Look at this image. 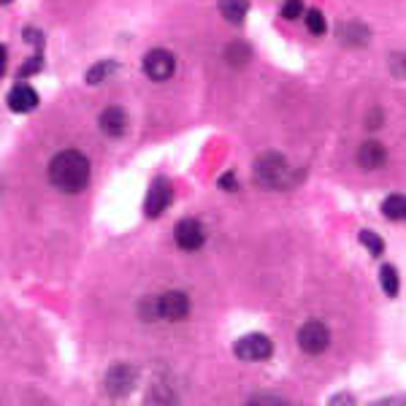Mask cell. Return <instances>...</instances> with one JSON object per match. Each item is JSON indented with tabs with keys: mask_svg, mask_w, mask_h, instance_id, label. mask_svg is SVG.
Returning a JSON list of instances; mask_svg holds the SVG:
<instances>
[{
	"mask_svg": "<svg viewBox=\"0 0 406 406\" xmlns=\"http://www.w3.org/2000/svg\"><path fill=\"white\" fill-rule=\"evenodd\" d=\"M174 238H176L179 250L195 252V250L203 247L206 233H203V225H201L198 220H182L179 225H176V230H174Z\"/></svg>",
	"mask_w": 406,
	"mask_h": 406,
	"instance_id": "obj_9",
	"label": "cell"
},
{
	"mask_svg": "<svg viewBox=\"0 0 406 406\" xmlns=\"http://www.w3.org/2000/svg\"><path fill=\"white\" fill-rule=\"evenodd\" d=\"M25 41H30L33 46H38V49H41V46H43V33H41V30H36V28H28V30H25Z\"/></svg>",
	"mask_w": 406,
	"mask_h": 406,
	"instance_id": "obj_25",
	"label": "cell"
},
{
	"mask_svg": "<svg viewBox=\"0 0 406 406\" xmlns=\"http://www.w3.org/2000/svg\"><path fill=\"white\" fill-rule=\"evenodd\" d=\"M382 122V111L376 109V111H371V119H369V128H376Z\"/></svg>",
	"mask_w": 406,
	"mask_h": 406,
	"instance_id": "obj_30",
	"label": "cell"
},
{
	"mask_svg": "<svg viewBox=\"0 0 406 406\" xmlns=\"http://www.w3.org/2000/svg\"><path fill=\"white\" fill-rule=\"evenodd\" d=\"M49 182L60 192H81L90 185V160L79 149H63L49 163Z\"/></svg>",
	"mask_w": 406,
	"mask_h": 406,
	"instance_id": "obj_1",
	"label": "cell"
},
{
	"mask_svg": "<svg viewBox=\"0 0 406 406\" xmlns=\"http://www.w3.org/2000/svg\"><path fill=\"white\" fill-rule=\"evenodd\" d=\"M374 406H404V398H385V401H376Z\"/></svg>",
	"mask_w": 406,
	"mask_h": 406,
	"instance_id": "obj_29",
	"label": "cell"
},
{
	"mask_svg": "<svg viewBox=\"0 0 406 406\" xmlns=\"http://www.w3.org/2000/svg\"><path fill=\"white\" fill-rule=\"evenodd\" d=\"M174 71H176V57L168 49H152L144 57V74L152 81H165L174 76Z\"/></svg>",
	"mask_w": 406,
	"mask_h": 406,
	"instance_id": "obj_5",
	"label": "cell"
},
{
	"mask_svg": "<svg viewBox=\"0 0 406 406\" xmlns=\"http://www.w3.org/2000/svg\"><path fill=\"white\" fill-rule=\"evenodd\" d=\"M301 11H303V0H285V6H282V17L285 19H298Z\"/></svg>",
	"mask_w": 406,
	"mask_h": 406,
	"instance_id": "obj_23",
	"label": "cell"
},
{
	"mask_svg": "<svg viewBox=\"0 0 406 406\" xmlns=\"http://www.w3.org/2000/svg\"><path fill=\"white\" fill-rule=\"evenodd\" d=\"M328 344H331V331H328L323 323H317V320L306 323V325L298 331V347H301L303 352H309V355L325 352Z\"/></svg>",
	"mask_w": 406,
	"mask_h": 406,
	"instance_id": "obj_4",
	"label": "cell"
},
{
	"mask_svg": "<svg viewBox=\"0 0 406 406\" xmlns=\"http://www.w3.org/2000/svg\"><path fill=\"white\" fill-rule=\"evenodd\" d=\"M331 406H352V396H336Z\"/></svg>",
	"mask_w": 406,
	"mask_h": 406,
	"instance_id": "obj_28",
	"label": "cell"
},
{
	"mask_svg": "<svg viewBox=\"0 0 406 406\" xmlns=\"http://www.w3.org/2000/svg\"><path fill=\"white\" fill-rule=\"evenodd\" d=\"M220 187L222 190H227V192H233V190H238V182H236V176H233V174H222Z\"/></svg>",
	"mask_w": 406,
	"mask_h": 406,
	"instance_id": "obj_26",
	"label": "cell"
},
{
	"mask_svg": "<svg viewBox=\"0 0 406 406\" xmlns=\"http://www.w3.org/2000/svg\"><path fill=\"white\" fill-rule=\"evenodd\" d=\"M6 68H8V52H6V46L0 43V76L6 74Z\"/></svg>",
	"mask_w": 406,
	"mask_h": 406,
	"instance_id": "obj_27",
	"label": "cell"
},
{
	"mask_svg": "<svg viewBox=\"0 0 406 406\" xmlns=\"http://www.w3.org/2000/svg\"><path fill=\"white\" fill-rule=\"evenodd\" d=\"M385 160H387V149L382 147L379 141H374V139H369L366 144H361V149H358V165L366 168V171H374V168L385 165Z\"/></svg>",
	"mask_w": 406,
	"mask_h": 406,
	"instance_id": "obj_12",
	"label": "cell"
},
{
	"mask_svg": "<svg viewBox=\"0 0 406 406\" xmlns=\"http://www.w3.org/2000/svg\"><path fill=\"white\" fill-rule=\"evenodd\" d=\"M233 352H236V358H241V361H247V363H258V361H268V358H271L274 347H271V338H268V336H263V333H250V336H244V338L236 341Z\"/></svg>",
	"mask_w": 406,
	"mask_h": 406,
	"instance_id": "obj_3",
	"label": "cell"
},
{
	"mask_svg": "<svg viewBox=\"0 0 406 406\" xmlns=\"http://www.w3.org/2000/svg\"><path fill=\"white\" fill-rule=\"evenodd\" d=\"M338 38H341L347 46H352V49H358V46H366V43H369V28H366V25H361V22L341 25Z\"/></svg>",
	"mask_w": 406,
	"mask_h": 406,
	"instance_id": "obj_13",
	"label": "cell"
},
{
	"mask_svg": "<svg viewBox=\"0 0 406 406\" xmlns=\"http://www.w3.org/2000/svg\"><path fill=\"white\" fill-rule=\"evenodd\" d=\"M247 406H290L287 401H282L279 396H268V393H263V396H255V398H250Z\"/></svg>",
	"mask_w": 406,
	"mask_h": 406,
	"instance_id": "obj_22",
	"label": "cell"
},
{
	"mask_svg": "<svg viewBox=\"0 0 406 406\" xmlns=\"http://www.w3.org/2000/svg\"><path fill=\"white\" fill-rule=\"evenodd\" d=\"M250 60H252V49H250L247 43H241V41H238V43H227V49H225V63H227L230 68L238 71V68H244Z\"/></svg>",
	"mask_w": 406,
	"mask_h": 406,
	"instance_id": "obj_14",
	"label": "cell"
},
{
	"mask_svg": "<svg viewBox=\"0 0 406 406\" xmlns=\"http://www.w3.org/2000/svg\"><path fill=\"white\" fill-rule=\"evenodd\" d=\"M255 182L265 190H285L287 185H293V171L287 165V157L279 152H265L255 160Z\"/></svg>",
	"mask_w": 406,
	"mask_h": 406,
	"instance_id": "obj_2",
	"label": "cell"
},
{
	"mask_svg": "<svg viewBox=\"0 0 406 406\" xmlns=\"http://www.w3.org/2000/svg\"><path fill=\"white\" fill-rule=\"evenodd\" d=\"M157 312H160V320H171V323H179L190 314V298L182 290H171V293H163L157 298Z\"/></svg>",
	"mask_w": 406,
	"mask_h": 406,
	"instance_id": "obj_6",
	"label": "cell"
},
{
	"mask_svg": "<svg viewBox=\"0 0 406 406\" xmlns=\"http://www.w3.org/2000/svg\"><path fill=\"white\" fill-rule=\"evenodd\" d=\"M133 385H136V369L128 366V363H119L106 374V393L114 396V398L128 396L133 390Z\"/></svg>",
	"mask_w": 406,
	"mask_h": 406,
	"instance_id": "obj_8",
	"label": "cell"
},
{
	"mask_svg": "<svg viewBox=\"0 0 406 406\" xmlns=\"http://www.w3.org/2000/svg\"><path fill=\"white\" fill-rule=\"evenodd\" d=\"M379 282H382V290H385L390 298L398 293V274H396L393 265H382V271H379Z\"/></svg>",
	"mask_w": 406,
	"mask_h": 406,
	"instance_id": "obj_18",
	"label": "cell"
},
{
	"mask_svg": "<svg viewBox=\"0 0 406 406\" xmlns=\"http://www.w3.org/2000/svg\"><path fill=\"white\" fill-rule=\"evenodd\" d=\"M38 106V92L28 84H17L11 92H8V109L17 111V114H28Z\"/></svg>",
	"mask_w": 406,
	"mask_h": 406,
	"instance_id": "obj_11",
	"label": "cell"
},
{
	"mask_svg": "<svg viewBox=\"0 0 406 406\" xmlns=\"http://www.w3.org/2000/svg\"><path fill=\"white\" fill-rule=\"evenodd\" d=\"M139 314H141V320H147V323L160 320V312H157V298H144V301H141V306H139Z\"/></svg>",
	"mask_w": 406,
	"mask_h": 406,
	"instance_id": "obj_21",
	"label": "cell"
},
{
	"mask_svg": "<svg viewBox=\"0 0 406 406\" xmlns=\"http://www.w3.org/2000/svg\"><path fill=\"white\" fill-rule=\"evenodd\" d=\"M306 28H309V33H312V36H325V30H328V22H325L323 11H317V8L306 11Z\"/></svg>",
	"mask_w": 406,
	"mask_h": 406,
	"instance_id": "obj_19",
	"label": "cell"
},
{
	"mask_svg": "<svg viewBox=\"0 0 406 406\" xmlns=\"http://www.w3.org/2000/svg\"><path fill=\"white\" fill-rule=\"evenodd\" d=\"M174 201V187L168 179H154V185L149 187L147 201H144V212L149 217H160Z\"/></svg>",
	"mask_w": 406,
	"mask_h": 406,
	"instance_id": "obj_7",
	"label": "cell"
},
{
	"mask_svg": "<svg viewBox=\"0 0 406 406\" xmlns=\"http://www.w3.org/2000/svg\"><path fill=\"white\" fill-rule=\"evenodd\" d=\"M98 125H101V130H103L106 136L119 139V136L128 130V114H125V109H119V106H109V109L101 111Z\"/></svg>",
	"mask_w": 406,
	"mask_h": 406,
	"instance_id": "obj_10",
	"label": "cell"
},
{
	"mask_svg": "<svg viewBox=\"0 0 406 406\" xmlns=\"http://www.w3.org/2000/svg\"><path fill=\"white\" fill-rule=\"evenodd\" d=\"M43 68V57L38 54V57H30L28 63H22V68H19V76H33V74H38Z\"/></svg>",
	"mask_w": 406,
	"mask_h": 406,
	"instance_id": "obj_24",
	"label": "cell"
},
{
	"mask_svg": "<svg viewBox=\"0 0 406 406\" xmlns=\"http://www.w3.org/2000/svg\"><path fill=\"white\" fill-rule=\"evenodd\" d=\"M247 8H250L247 0H220V14L227 22H233V25L247 17Z\"/></svg>",
	"mask_w": 406,
	"mask_h": 406,
	"instance_id": "obj_15",
	"label": "cell"
},
{
	"mask_svg": "<svg viewBox=\"0 0 406 406\" xmlns=\"http://www.w3.org/2000/svg\"><path fill=\"white\" fill-rule=\"evenodd\" d=\"M114 68H116V63L114 60H103V63H95L90 71H87V84H101L106 76L114 74Z\"/></svg>",
	"mask_w": 406,
	"mask_h": 406,
	"instance_id": "obj_17",
	"label": "cell"
},
{
	"mask_svg": "<svg viewBox=\"0 0 406 406\" xmlns=\"http://www.w3.org/2000/svg\"><path fill=\"white\" fill-rule=\"evenodd\" d=\"M0 3H3V6H8V3H14V0H0Z\"/></svg>",
	"mask_w": 406,
	"mask_h": 406,
	"instance_id": "obj_31",
	"label": "cell"
},
{
	"mask_svg": "<svg viewBox=\"0 0 406 406\" xmlns=\"http://www.w3.org/2000/svg\"><path fill=\"white\" fill-rule=\"evenodd\" d=\"M382 214H385L387 220H396V222L404 220L406 217L404 195H387V198H385V203H382Z\"/></svg>",
	"mask_w": 406,
	"mask_h": 406,
	"instance_id": "obj_16",
	"label": "cell"
},
{
	"mask_svg": "<svg viewBox=\"0 0 406 406\" xmlns=\"http://www.w3.org/2000/svg\"><path fill=\"white\" fill-rule=\"evenodd\" d=\"M361 244L369 250L374 258H379V255L385 252V241H382L376 233H371V230H363V233H361Z\"/></svg>",
	"mask_w": 406,
	"mask_h": 406,
	"instance_id": "obj_20",
	"label": "cell"
}]
</instances>
